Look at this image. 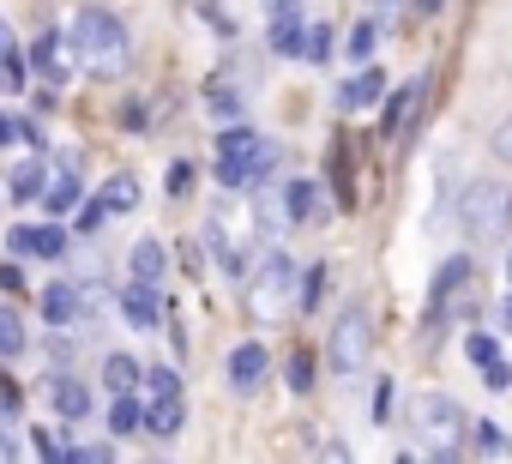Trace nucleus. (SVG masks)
<instances>
[{
    "mask_svg": "<svg viewBox=\"0 0 512 464\" xmlns=\"http://www.w3.org/2000/svg\"><path fill=\"white\" fill-rule=\"evenodd\" d=\"M73 61L97 79H121L127 61H133V43H127V25L109 13V7H79L73 13Z\"/></svg>",
    "mask_w": 512,
    "mask_h": 464,
    "instance_id": "f257e3e1",
    "label": "nucleus"
},
{
    "mask_svg": "<svg viewBox=\"0 0 512 464\" xmlns=\"http://www.w3.org/2000/svg\"><path fill=\"white\" fill-rule=\"evenodd\" d=\"M410 428H416V446L434 452V458H458L464 452V434H470V416L458 398H440V392H422L410 404Z\"/></svg>",
    "mask_w": 512,
    "mask_h": 464,
    "instance_id": "f03ea898",
    "label": "nucleus"
},
{
    "mask_svg": "<svg viewBox=\"0 0 512 464\" xmlns=\"http://www.w3.org/2000/svg\"><path fill=\"white\" fill-rule=\"evenodd\" d=\"M368 350H374V314H368V302H344V314H338V326L326 338V362L338 374H362Z\"/></svg>",
    "mask_w": 512,
    "mask_h": 464,
    "instance_id": "7ed1b4c3",
    "label": "nucleus"
},
{
    "mask_svg": "<svg viewBox=\"0 0 512 464\" xmlns=\"http://www.w3.org/2000/svg\"><path fill=\"white\" fill-rule=\"evenodd\" d=\"M506 217H512V199H506V187H500V181H470V187H464L458 229H464L470 242H494L500 229H506Z\"/></svg>",
    "mask_w": 512,
    "mask_h": 464,
    "instance_id": "20e7f679",
    "label": "nucleus"
},
{
    "mask_svg": "<svg viewBox=\"0 0 512 464\" xmlns=\"http://www.w3.org/2000/svg\"><path fill=\"white\" fill-rule=\"evenodd\" d=\"M470 254H452V260H440V272H434V284H428V308H422V332H428V344L440 338V326H446V314H452V302L470 290Z\"/></svg>",
    "mask_w": 512,
    "mask_h": 464,
    "instance_id": "39448f33",
    "label": "nucleus"
},
{
    "mask_svg": "<svg viewBox=\"0 0 512 464\" xmlns=\"http://www.w3.org/2000/svg\"><path fill=\"white\" fill-rule=\"evenodd\" d=\"M253 151H260V133L241 127V121H229L217 133V181L235 187V193H253Z\"/></svg>",
    "mask_w": 512,
    "mask_h": 464,
    "instance_id": "423d86ee",
    "label": "nucleus"
},
{
    "mask_svg": "<svg viewBox=\"0 0 512 464\" xmlns=\"http://www.w3.org/2000/svg\"><path fill=\"white\" fill-rule=\"evenodd\" d=\"M428 85H434V79H428V73H416L410 85H398V91H392V103H386V127H380V133H386L392 145H404V139H410V127L422 121V103H428Z\"/></svg>",
    "mask_w": 512,
    "mask_h": 464,
    "instance_id": "0eeeda50",
    "label": "nucleus"
},
{
    "mask_svg": "<svg viewBox=\"0 0 512 464\" xmlns=\"http://www.w3.org/2000/svg\"><path fill=\"white\" fill-rule=\"evenodd\" d=\"M296 278H302V272H296V260H290V254H266L260 278H253V308H260V314L284 308V296H290V284H296Z\"/></svg>",
    "mask_w": 512,
    "mask_h": 464,
    "instance_id": "6e6552de",
    "label": "nucleus"
},
{
    "mask_svg": "<svg viewBox=\"0 0 512 464\" xmlns=\"http://www.w3.org/2000/svg\"><path fill=\"white\" fill-rule=\"evenodd\" d=\"M13 254H37V260H67V229L61 223H19L7 236Z\"/></svg>",
    "mask_w": 512,
    "mask_h": 464,
    "instance_id": "1a4fd4ad",
    "label": "nucleus"
},
{
    "mask_svg": "<svg viewBox=\"0 0 512 464\" xmlns=\"http://www.w3.org/2000/svg\"><path fill=\"white\" fill-rule=\"evenodd\" d=\"M266 374H272V350H266V344H253V338H247V344L229 350V386H235V392H253Z\"/></svg>",
    "mask_w": 512,
    "mask_h": 464,
    "instance_id": "9d476101",
    "label": "nucleus"
},
{
    "mask_svg": "<svg viewBox=\"0 0 512 464\" xmlns=\"http://www.w3.org/2000/svg\"><path fill=\"white\" fill-rule=\"evenodd\" d=\"M386 97V67H374V61H362V73L350 79V85H338V109H374Z\"/></svg>",
    "mask_w": 512,
    "mask_h": 464,
    "instance_id": "9b49d317",
    "label": "nucleus"
},
{
    "mask_svg": "<svg viewBox=\"0 0 512 464\" xmlns=\"http://www.w3.org/2000/svg\"><path fill=\"white\" fill-rule=\"evenodd\" d=\"M85 314V284H49L43 290V320L49 326H79Z\"/></svg>",
    "mask_w": 512,
    "mask_h": 464,
    "instance_id": "f8f14e48",
    "label": "nucleus"
},
{
    "mask_svg": "<svg viewBox=\"0 0 512 464\" xmlns=\"http://www.w3.org/2000/svg\"><path fill=\"white\" fill-rule=\"evenodd\" d=\"M121 314L139 326V332H157V320H163V308H157V284H145V278H133L127 290H121Z\"/></svg>",
    "mask_w": 512,
    "mask_h": 464,
    "instance_id": "ddd939ff",
    "label": "nucleus"
},
{
    "mask_svg": "<svg viewBox=\"0 0 512 464\" xmlns=\"http://www.w3.org/2000/svg\"><path fill=\"white\" fill-rule=\"evenodd\" d=\"M284 211H290V223H314V217H326V199H320V181H308V175H296V181L284 187Z\"/></svg>",
    "mask_w": 512,
    "mask_h": 464,
    "instance_id": "4468645a",
    "label": "nucleus"
},
{
    "mask_svg": "<svg viewBox=\"0 0 512 464\" xmlns=\"http://www.w3.org/2000/svg\"><path fill=\"white\" fill-rule=\"evenodd\" d=\"M49 398H55V410L67 422H85L91 416V386H79L73 374H49Z\"/></svg>",
    "mask_w": 512,
    "mask_h": 464,
    "instance_id": "2eb2a0df",
    "label": "nucleus"
},
{
    "mask_svg": "<svg viewBox=\"0 0 512 464\" xmlns=\"http://www.w3.org/2000/svg\"><path fill=\"white\" fill-rule=\"evenodd\" d=\"M181 422H187V404H181V392H175V398H151V410H145V434H157V440H175V434H181Z\"/></svg>",
    "mask_w": 512,
    "mask_h": 464,
    "instance_id": "dca6fc26",
    "label": "nucleus"
},
{
    "mask_svg": "<svg viewBox=\"0 0 512 464\" xmlns=\"http://www.w3.org/2000/svg\"><path fill=\"white\" fill-rule=\"evenodd\" d=\"M31 67H37L49 85H61V79H67V61H61V37H55V31H43V37L31 43Z\"/></svg>",
    "mask_w": 512,
    "mask_h": 464,
    "instance_id": "f3484780",
    "label": "nucleus"
},
{
    "mask_svg": "<svg viewBox=\"0 0 512 464\" xmlns=\"http://www.w3.org/2000/svg\"><path fill=\"white\" fill-rule=\"evenodd\" d=\"M43 187H49V169H43V157H31V163H19V169H13V181H7V193H13L19 205H31V199H43Z\"/></svg>",
    "mask_w": 512,
    "mask_h": 464,
    "instance_id": "a211bd4d",
    "label": "nucleus"
},
{
    "mask_svg": "<svg viewBox=\"0 0 512 464\" xmlns=\"http://www.w3.org/2000/svg\"><path fill=\"white\" fill-rule=\"evenodd\" d=\"M25 350H31V332H25L19 308L0 302V362H13V356H25Z\"/></svg>",
    "mask_w": 512,
    "mask_h": 464,
    "instance_id": "6ab92c4d",
    "label": "nucleus"
},
{
    "mask_svg": "<svg viewBox=\"0 0 512 464\" xmlns=\"http://www.w3.org/2000/svg\"><path fill=\"white\" fill-rule=\"evenodd\" d=\"M79 199H85V181H79V169H67L61 181H49V187H43V205H49L55 217H67Z\"/></svg>",
    "mask_w": 512,
    "mask_h": 464,
    "instance_id": "aec40b11",
    "label": "nucleus"
},
{
    "mask_svg": "<svg viewBox=\"0 0 512 464\" xmlns=\"http://www.w3.org/2000/svg\"><path fill=\"white\" fill-rule=\"evenodd\" d=\"M139 380H145V368H139L127 350H115V356L103 362V386H109V392H133Z\"/></svg>",
    "mask_w": 512,
    "mask_h": 464,
    "instance_id": "412c9836",
    "label": "nucleus"
},
{
    "mask_svg": "<svg viewBox=\"0 0 512 464\" xmlns=\"http://www.w3.org/2000/svg\"><path fill=\"white\" fill-rule=\"evenodd\" d=\"M302 37H308V25L296 13H278L272 19V55H302Z\"/></svg>",
    "mask_w": 512,
    "mask_h": 464,
    "instance_id": "4be33fe9",
    "label": "nucleus"
},
{
    "mask_svg": "<svg viewBox=\"0 0 512 464\" xmlns=\"http://www.w3.org/2000/svg\"><path fill=\"white\" fill-rule=\"evenodd\" d=\"M103 205H109V211H133V205H139V175H133V169L109 175V181H103Z\"/></svg>",
    "mask_w": 512,
    "mask_h": 464,
    "instance_id": "5701e85b",
    "label": "nucleus"
},
{
    "mask_svg": "<svg viewBox=\"0 0 512 464\" xmlns=\"http://www.w3.org/2000/svg\"><path fill=\"white\" fill-rule=\"evenodd\" d=\"M326 169H332V187H338V205L350 211V205H356V187H350V145H344V139L332 145V157H326Z\"/></svg>",
    "mask_w": 512,
    "mask_h": 464,
    "instance_id": "b1692460",
    "label": "nucleus"
},
{
    "mask_svg": "<svg viewBox=\"0 0 512 464\" xmlns=\"http://www.w3.org/2000/svg\"><path fill=\"white\" fill-rule=\"evenodd\" d=\"M127 266H133V278H145V284H157V278H163V248H157V242H133V254H127Z\"/></svg>",
    "mask_w": 512,
    "mask_h": 464,
    "instance_id": "393cba45",
    "label": "nucleus"
},
{
    "mask_svg": "<svg viewBox=\"0 0 512 464\" xmlns=\"http://www.w3.org/2000/svg\"><path fill=\"white\" fill-rule=\"evenodd\" d=\"M109 428H115V434H133V428H145V404H139L133 392H115V410H109Z\"/></svg>",
    "mask_w": 512,
    "mask_h": 464,
    "instance_id": "a878e982",
    "label": "nucleus"
},
{
    "mask_svg": "<svg viewBox=\"0 0 512 464\" xmlns=\"http://www.w3.org/2000/svg\"><path fill=\"white\" fill-rule=\"evenodd\" d=\"M0 145H37V151H43V133H37V121H25V115H0Z\"/></svg>",
    "mask_w": 512,
    "mask_h": 464,
    "instance_id": "bb28decb",
    "label": "nucleus"
},
{
    "mask_svg": "<svg viewBox=\"0 0 512 464\" xmlns=\"http://www.w3.org/2000/svg\"><path fill=\"white\" fill-rule=\"evenodd\" d=\"M470 446L476 452H512V434L500 422H470Z\"/></svg>",
    "mask_w": 512,
    "mask_h": 464,
    "instance_id": "cd10ccee",
    "label": "nucleus"
},
{
    "mask_svg": "<svg viewBox=\"0 0 512 464\" xmlns=\"http://www.w3.org/2000/svg\"><path fill=\"white\" fill-rule=\"evenodd\" d=\"M374 43H380V25H374V19H362V25L350 31V43H344V55H350V61H368V55H374Z\"/></svg>",
    "mask_w": 512,
    "mask_h": 464,
    "instance_id": "c85d7f7f",
    "label": "nucleus"
},
{
    "mask_svg": "<svg viewBox=\"0 0 512 464\" xmlns=\"http://www.w3.org/2000/svg\"><path fill=\"white\" fill-rule=\"evenodd\" d=\"M302 61H332V25H326V19L308 25V37H302Z\"/></svg>",
    "mask_w": 512,
    "mask_h": 464,
    "instance_id": "c756f323",
    "label": "nucleus"
},
{
    "mask_svg": "<svg viewBox=\"0 0 512 464\" xmlns=\"http://www.w3.org/2000/svg\"><path fill=\"white\" fill-rule=\"evenodd\" d=\"M163 193H169V199H187V193H193V163H187V157H175V163L163 169Z\"/></svg>",
    "mask_w": 512,
    "mask_h": 464,
    "instance_id": "7c9ffc66",
    "label": "nucleus"
},
{
    "mask_svg": "<svg viewBox=\"0 0 512 464\" xmlns=\"http://www.w3.org/2000/svg\"><path fill=\"white\" fill-rule=\"evenodd\" d=\"M326 290H332V272H326V266H308V272H302V308H308V314H314V308H320V296H326Z\"/></svg>",
    "mask_w": 512,
    "mask_h": 464,
    "instance_id": "2f4dec72",
    "label": "nucleus"
},
{
    "mask_svg": "<svg viewBox=\"0 0 512 464\" xmlns=\"http://www.w3.org/2000/svg\"><path fill=\"white\" fill-rule=\"evenodd\" d=\"M205 109H211L217 121H235V115H241V97H235L229 85H211V91H205Z\"/></svg>",
    "mask_w": 512,
    "mask_h": 464,
    "instance_id": "473e14b6",
    "label": "nucleus"
},
{
    "mask_svg": "<svg viewBox=\"0 0 512 464\" xmlns=\"http://www.w3.org/2000/svg\"><path fill=\"white\" fill-rule=\"evenodd\" d=\"M464 356H470L476 368H488V362H500V344H494L488 332H470V338H464Z\"/></svg>",
    "mask_w": 512,
    "mask_h": 464,
    "instance_id": "72a5a7b5",
    "label": "nucleus"
},
{
    "mask_svg": "<svg viewBox=\"0 0 512 464\" xmlns=\"http://www.w3.org/2000/svg\"><path fill=\"white\" fill-rule=\"evenodd\" d=\"M290 392H314V356L308 350L290 356Z\"/></svg>",
    "mask_w": 512,
    "mask_h": 464,
    "instance_id": "f704fd0d",
    "label": "nucleus"
},
{
    "mask_svg": "<svg viewBox=\"0 0 512 464\" xmlns=\"http://www.w3.org/2000/svg\"><path fill=\"white\" fill-rule=\"evenodd\" d=\"M145 386H151V398H175V392H181L175 368H145Z\"/></svg>",
    "mask_w": 512,
    "mask_h": 464,
    "instance_id": "c9c22d12",
    "label": "nucleus"
},
{
    "mask_svg": "<svg viewBox=\"0 0 512 464\" xmlns=\"http://www.w3.org/2000/svg\"><path fill=\"white\" fill-rule=\"evenodd\" d=\"M103 217H109V205H103V199H91V205L79 211V236H97V229H103Z\"/></svg>",
    "mask_w": 512,
    "mask_h": 464,
    "instance_id": "e433bc0d",
    "label": "nucleus"
},
{
    "mask_svg": "<svg viewBox=\"0 0 512 464\" xmlns=\"http://www.w3.org/2000/svg\"><path fill=\"white\" fill-rule=\"evenodd\" d=\"M482 386H488V392H512V368H506V362H488V368H482Z\"/></svg>",
    "mask_w": 512,
    "mask_h": 464,
    "instance_id": "4c0bfd02",
    "label": "nucleus"
},
{
    "mask_svg": "<svg viewBox=\"0 0 512 464\" xmlns=\"http://www.w3.org/2000/svg\"><path fill=\"white\" fill-rule=\"evenodd\" d=\"M386 410H392V380L374 386V416H386Z\"/></svg>",
    "mask_w": 512,
    "mask_h": 464,
    "instance_id": "58836bf2",
    "label": "nucleus"
},
{
    "mask_svg": "<svg viewBox=\"0 0 512 464\" xmlns=\"http://www.w3.org/2000/svg\"><path fill=\"white\" fill-rule=\"evenodd\" d=\"M31 446H37V452H43V458H61V446H55V440H49V434H43V428H31Z\"/></svg>",
    "mask_w": 512,
    "mask_h": 464,
    "instance_id": "ea45409f",
    "label": "nucleus"
},
{
    "mask_svg": "<svg viewBox=\"0 0 512 464\" xmlns=\"http://www.w3.org/2000/svg\"><path fill=\"white\" fill-rule=\"evenodd\" d=\"M0 290H25V272L19 266H0Z\"/></svg>",
    "mask_w": 512,
    "mask_h": 464,
    "instance_id": "a19ab883",
    "label": "nucleus"
},
{
    "mask_svg": "<svg viewBox=\"0 0 512 464\" xmlns=\"http://www.w3.org/2000/svg\"><path fill=\"white\" fill-rule=\"evenodd\" d=\"M494 151H500V157H512V121H500V133H494Z\"/></svg>",
    "mask_w": 512,
    "mask_h": 464,
    "instance_id": "79ce46f5",
    "label": "nucleus"
},
{
    "mask_svg": "<svg viewBox=\"0 0 512 464\" xmlns=\"http://www.w3.org/2000/svg\"><path fill=\"white\" fill-rule=\"evenodd\" d=\"M494 320H500V332H512V296H506V302L494 308Z\"/></svg>",
    "mask_w": 512,
    "mask_h": 464,
    "instance_id": "37998d69",
    "label": "nucleus"
},
{
    "mask_svg": "<svg viewBox=\"0 0 512 464\" xmlns=\"http://www.w3.org/2000/svg\"><path fill=\"white\" fill-rule=\"evenodd\" d=\"M7 55H13V43H7V19H0V73H7Z\"/></svg>",
    "mask_w": 512,
    "mask_h": 464,
    "instance_id": "c03bdc74",
    "label": "nucleus"
},
{
    "mask_svg": "<svg viewBox=\"0 0 512 464\" xmlns=\"http://www.w3.org/2000/svg\"><path fill=\"white\" fill-rule=\"evenodd\" d=\"M296 7H302V0H272V19H278V13H296Z\"/></svg>",
    "mask_w": 512,
    "mask_h": 464,
    "instance_id": "a18cd8bd",
    "label": "nucleus"
},
{
    "mask_svg": "<svg viewBox=\"0 0 512 464\" xmlns=\"http://www.w3.org/2000/svg\"><path fill=\"white\" fill-rule=\"evenodd\" d=\"M392 7H398V0H374V13H380V19H392Z\"/></svg>",
    "mask_w": 512,
    "mask_h": 464,
    "instance_id": "49530a36",
    "label": "nucleus"
},
{
    "mask_svg": "<svg viewBox=\"0 0 512 464\" xmlns=\"http://www.w3.org/2000/svg\"><path fill=\"white\" fill-rule=\"evenodd\" d=\"M416 13H422V19H428V13H440V0H416Z\"/></svg>",
    "mask_w": 512,
    "mask_h": 464,
    "instance_id": "de8ad7c7",
    "label": "nucleus"
},
{
    "mask_svg": "<svg viewBox=\"0 0 512 464\" xmlns=\"http://www.w3.org/2000/svg\"><path fill=\"white\" fill-rule=\"evenodd\" d=\"M506 284H512V248H506Z\"/></svg>",
    "mask_w": 512,
    "mask_h": 464,
    "instance_id": "09e8293b",
    "label": "nucleus"
}]
</instances>
